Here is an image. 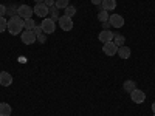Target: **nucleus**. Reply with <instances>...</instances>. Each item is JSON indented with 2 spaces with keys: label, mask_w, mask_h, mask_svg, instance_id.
Masks as SVG:
<instances>
[{
  "label": "nucleus",
  "mask_w": 155,
  "mask_h": 116,
  "mask_svg": "<svg viewBox=\"0 0 155 116\" xmlns=\"http://www.w3.org/2000/svg\"><path fill=\"white\" fill-rule=\"evenodd\" d=\"M23 23H25V20L20 16H12L8 20V31H9V34H14V36L16 34H22Z\"/></svg>",
  "instance_id": "nucleus-1"
},
{
  "label": "nucleus",
  "mask_w": 155,
  "mask_h": 116,
  "mask_svg": "<svg viewBox=\"0 0 155 116\" xmlns=\"http://www.w3.org/2000/svg\"><path fill=\"white\" fill-rule=\"evenodd\" d=\"M41 27H42V30H44L45 34H53L54 30H56V22L51 19V17H45L42 20V23H41Z\"/></svg>",
  "instance_id": "nucleus-2"
},
{
  "label": "nucleus",
  "mask_w": 155,
  "mask_h": 116,
  "mask_svg": "<svg viewBox=\"0 0 155 116\" xmlns=\"http://www.w3.org/2000/svg\"><path fill=\"white\" fill-rule=\"evenodd\" d=\"M20 39H22V42H23L25 45H33V44L37 40V36L34 34L33 30H25V31H22Z\"/></svg>",
  "instance_id": "nucleus-3"
},
{
  "label": "nucleus",
  "mask_w": 155,
  "mask_h": 116,
  "mask_svg": "<svg viewBox=\"0 0 155 116\" xmlns=\"http://www.w3.org/2000/svg\"><path fill=\"white\" fill-rule=\"evenodd\" d=\"M33 14H34V11H33V8L28 6V5H20V6L17 8V16H20L23 20H25V19H31Z\"/></svg>",
  "instance_id": "nucleus-4"
},
{
  "label": "nucleus",
  "mask_w": 155,
  "mask_h": 116,
  "mask_svg": "<svg viewBox=\"0 0 155 116\" xmlns=\"http://www.w3.org/2000/svg\"><path fill=\"white\" fill-rule=\"evenodd\" d=\"M58 22H59L61 30H64V31H71L73 30V20H71V17H67L65 14H64V16L59 17Z\"/></svg>",
  "instance_id": "nucleus-5"
},
{
  "label": "nucleus",
  "mask_w": 155,
  "mask_h": 116,
  "mask_svg": "<svg viewBox=\"0 0 155 116\" xmlns=\"http://www.w3.org/2000/svg\"><path fill=\"white\" fill-rule=\"evenodd\" d=\"M130 98H132V101L135 102V104H143V102L146 101V93L143 92V90L135 88L134 92L130 93Z\"/></svg>",
  "instance_id": "nucleus-6"
},
{
  "label": "nucleus",
  "mask_w": 155,
  "mask_h": 116,
  "mask_svg": "<svg viewBox=\"0 0 155 116\" xmlns=\"http://www.w3.org/2000/svg\"><path fill=\"white\" fill-rule=\"evenodd\" d=\"M33 11H34V14L36 16H39V17H47L48 16V11H50V8L45 5V3H36V6L33 8Z\"/></svg>",
  "instance_id": "nucleus-7"
},
{
  "label": "nucleus",
  "mask_w": 155,
  "mask_h": 116,
  "mask_svg": "<svg viewBox=\"0 0 155 116\" xmlns=\"http://www.w3.org/2000/svg\"><path fill=\"white\" fill-rule=\"evenodd\" d=\"M102 51H104L106 56H115L116 53H118V47L113 44V40L112 42H106L104 45H102Z\"/></svg>",
  "instance_id": "nucleus-8"
},
{
  "label": "nucleus",
  "mask_w": 155,
  "mask_h": 116,
  "mask_svg": "<svg viewBox=\"0 0 155 116\" xmlns=\"http://www.w3.org/2000/svg\"><path fill=\"white\" fill-rule=\"evenodd\" d=\"M109 22H110V25H112L113 28H121L123 25H124V19L120 14H112L109 17Z\"/></svg>",
  "instance_id": "nucleus-9"
},
{
  "label": "nucleus",
  "mask_w": 155,
  "mask_h": 116,
  "mask_svg": "<svg viewBox=\"0 0 155 116\" xmlns=\"http://www.w3.org/2000/svg\"><path fill=\"white\" fill-rule=\"evenodd\" d=\"M113 37H115V33H112L110 30H102L98 36V39L102 42V44H106V42H112L113 40Z\"/></svg>",
  "instance_id": "nucleus-10"
},
{
  "label": "nucleus",
  "mask_w": 155,
  "mask_h": 116,
  "mask_svg": "<svg viewBox=\"0 0 155 116\" xmlns=\"http://www.w3.org/2000/svg\"><path fill=\"white\" fill-rule=\"evenodd\" d=\"M12 84V76L8 71H0V85L2 87H9Z\"/></svg>",
  "instance_id": "nucleus-11"
},
{
  "label": "nucleus",
  "mask_w": 155,
  "mask_h": 116,
  "mask_svg": "<svg viewBox=\"0 0 155 116\" xmlns=\"http://www.w3.org/2000/svg\"><path fill=\"white\" fill-rule=\"evenodd\" d=\"M116 54H118L121 59H129V57H130V54H132V51H130V48H129V47L123 45V47L118 48V53H116Z\"/></svg>",
  "instance_id": "nucleus-12"
},
{
  "label": "nucleus",
  "mask_w": 155,
  "mask_h": 116,
  "mask_svg": "<svg viewBox=\"0 0 155 116\" xmlns=\"http://www.w3.org/2000/svg\"><path fill=\"white\" fill-rule=\"evenodd\" d=\"M11 113H12L11 105L6 102H0V116H11Z\"/></svg>",
  "instance_id": "nucleus-13"
},
{
  "label": "nucleus",
  "mask_w": 155,
  "mask_h": 116,
  "mask_svg": "<svg viewBox=\"0 0 155 116\" xmlns=\"http://www.w3.org/2000/svg\"><path fill=\"white\" fill-rule=\"evenodd\" d=\"M102 9H106V11H112L116 8V0H102Z\"/></svg>",
  "instance_id": "nucleus-14"
},
{
  "label": "nucleus",
  "mask_w": 155,
  "mask_h": 116,
  "mask_svg": "<svg viewBox=\"0 0 155 116\" xmlns=\"http://www.w3.org/2000/svg\"><path fill=\"white\" fill-rule=\"evenodd\" d=\"M113 44L116 45V47H123V45H126V37L123 36V34H115V37H113Z\"/></svg>",
  "instance_id": "nucleus-15"
},
{
  "label": "nucleus",
  "mask_w": 155,
  "mask_h": 116,
  "mask_svg": "<svg viewBox=\"0 0 155 116\" xmlns=\"http://www.w3.org/2000/svg\"><path fill=\"white\" fill-rule=\"evenodd\" d=\"M123 88L126 90L127 93H132L134 90L137 88V85H135V82H134V81H126V82L123 84Z\"/></svg>",
  "instance_id": "nucleus-16"
},
{
  "label": "nucleus",
  "mask_w": 155,
  "mask_h": 116,
  "mask_svg": "<svg viewBox=\"0 0 155 116\" xmlns=\"http://www.w3.org/2000/svg\"><path fill=\"white\" fill-rule=\"evenodd\" d=\"M48 14H50V17L53 19L54 22H56V20H59V17H61V14H59V9H58L56 6H51V8H50V11H48Z\"/></svg>",
  "instance_id": "nucleus-17"
},
{
  "label": "nucleus",
  "mask_w": 155,
  "mask_h": 116,
  "mask_svg": "<svg viewBox=\"0 0 155 116\" xmlns=\"http://www.w3.org/2000/svg\"><path fill=\"white\" fill-rule=\"evenodd\" d=\"M109 11H106V9H101L99 12H98V20L102 23V22H109Z\"/></svg>",
  "instance_id": "nucleus-18"
},
{
  "label": "nucleus",
  "mask_w": 155,
  "mask_h": 116,
  "mask_svg": "<svg viewBox=\"0 0 155 116\" xmlns=\"http://www.w3.org/2000/svg\"><path fill=\"white\" fill-rule=\"evenodd\" d=\"M68 5H70L68 0H56V2H54V6H56L58 9H65Z\"/></svg>",
  "instance_id": "nucleus-19"
},
{
  "label": "nucleus",
  "mask_w": 155,
  "mask_h": 116,
  "mask_svg": "<svg viewBox=\"0 0 155 116\" xmlns=\"http://www.w3.org/2000/svg\"><path fill=\"white\" fill-rule=\"evenodd\" d=\"M36 27V22L33 19H25V23H23V28L25 30H33Z\"/></svg>",
  "instance_id": "nucleus-20"
},
{
  "label": "nucleus",
  "mask_w": 155,
  "mask_h": 116,
  "mask_svg": "<svg viewBox=\"0 0 155 116\" xmlns=\"http://www.w3.org/2000/svg\"><path fill=\"white\" fill-rule=\"evenodd\" d=\"M64 11H65V16H67V17H73V16L76 14V8H74L73 5H68Z\"/></svg>",
  "instance_id": "nucleus-21"
},
{
  "label": "nucleus",
  "mask_w": 155,
  "mask_h": 116,
  "mask_svg": "<svg viewBox=\"0 0 155 116\" xmlns=\"http://www.w3.org/2000/svg\"><path fill=\"white\" fill-rule=\"evenodd\" d=\"M8 31V20L5 17H0V33Z\"/></svg>",
  "instance_id": "nucleus-22"
},
{
  "label": "nucleus",
  "mask_w": 155,
  "mask_h": 116,
  "mask_svg": "<svg viewBox=\"0 0 155 116\" xmlns=\"http://www.w3.org/2000/svg\"><path fill=\"white\" fill-rule=\"evenodd\" d=\"M33 31H34V34H36V36H39V34H42V33H44V30H42L41 25H36V27L33 28Z\"/></svg>",
  "instance_id": "nucleus-23"
},
{
  "label": "nucleus",
  "mask_w": 155,
  "mask_h": 116,
  "mask_svg": "<svg viewBox=\"0 0 155 116\" xmlns=\"http://www.w3.org/2000/svg\"><path fill=\"white\" fill-rule=\"evenodd\" d=\"M37 40L41 42V44H45V42H47V36H45L44 33H42V34H39V36H37Z\"/></svg>",
  "instance_id": "nucleus-24"
},
{
  "label": "nucleus",
  "mask_w": 155,
  "mask_h": 116,
  "mask_svg": "<svg viewBox=\"0 0 155 116\" xmlns=\"http://www.w3.org/2000/svg\"><path fill=\"white\" fill-rule=\"evenodd\" d=\"M5 14H6V6L0 5V17H5Z\"/></svg>",
  "instance_id": "nucleus-25"
},
{
  "label": "nucleus",
  "mask_w": 155,
  "mask_h": 116,
  "mask_svg": "<svg viewBox=\"0 0 155 116\" xmlns=\"http://www.w3.org/2000/svg\"><path fill=\"white\" fill-rule=\"evenodd\" d=\"M54 2L56 0H44V3L48 6V8H51V6H54Z\"/></svg>",
  "instance_id": "nucleus-26"
},
{
  "label": "nucleus",
  "mask_w": 155,
  "mask_h": 116,
  "mask_svg": "<svg viewBox=\"0 0 155 116\" xmlns=\"http://www.w3.org/2000/svg\"><path fill=\"white\" fill-rule=\"evenodd\" d=\"M110 27H112L110 22H102V28H104V30H109Z\"/></svg>",
  "instance_id": "nucleus-27"
},
{
  "label": "nucleus",
  "mask_w": 155,
  "mask_h": 116,
  "mask_svg": "<svg viewBox=\"0 0 155 116\" xmlns=\"http://www.w3.org/2000/svg\"><path fill=\"white\" fill-rule=\"evenodd\" d=\"M92 3H93V5H101L102 0H92Z\"/></svg>",
  "instance_id": "nucleus-28"
},
{
  "label": "nucleus",
  "mask_w": 155,
  "mask_h": 116,
  "mask_svg": "<svg viewBox=\"0 0 155 116\" xmlns=\"http://www.w3.org/2000/svg\"><path fill=\"white\" fill-rule=\"evenodd\" d=\"M36 3H44V0H34Z\"/></svg>",
  "instance_id": "nucleus-29"
},
{
  "label": "nucleus",
  "mask_w": 155,
  "mask_h": 116,
  "mask_svg": "<svg viewBox=\"0 0 155 116\" xmlns=\"http://www.w3.org/2000/svg\"><path fill=\"white\" fill-rule=\"evenodd\" d=\"M152 111L155 113V102H153V104H152Z\"/></svg>",
  "instance_id": "nucleus-30"
},
{
  "label": "nucleus",
  "mask_w": 155,
  "mask_h": 116,
  "mask_svg": "<svg viewBox=\"0 0 155 116\" xmlns=\"http://www.w3.org/2000/svg\"><path fill=\"white\" fill-rule=\"evenodd\" d=\"M153 116H155V113H153Z\"/></svg>",
  "instance_id": "nucleus-31"
}]
</instances>
